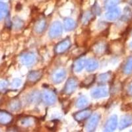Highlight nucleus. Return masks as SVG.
<instances>
[{
	"mask_svg": "<svg viewBox=\"0 0 132 132\" xmlns=\"http://www.w3.org/2000/svg\"><path fill=\"white\" fill-rule=\"evenodd\" d=\"M118 120L116 116H112L108 120L105 126L106 131H111L115 130V129L117 127Z\"/></svg>",
	"mask_w": 132,
	"mask_h": 132,
	"instance_id": "f257e3e1",
	"label": "nucleus"
},
{
	"mask_svg": "<svg viewBox=\"0 0 132 132\" xmlns=\"http://www.w3.org/2000/svg\"><path fill=\"white\" fill-rule=\"evenodd\" d=\"M120 10L119 8L117 7H113L110 9V11L106 15V18L109 20H113L116 19L117 18H118V16H120Z\"/></svg>",
	"mask_w": 132,
	"mask_h": 132,
	"instance_id": "f03ea898",
	"label": "nucleus"
},
{
	"mask_svg": "<svg viewBox=\"0 0 132 132\" xmlns=\"http://www.w3.org/2000/svg\"><path fill=\"white\" fill-rule=\"evenodd\" d=\"M12 120V116L9 113L5 111L0 110V123L1 124H7L10 123Z\"/></svg>",
	"mask_w": 132,
	"mask_h": 132,
	"instance_id": "7ed1b4c3",
	"label": "nucleus"
},
{
	"mask_svg": "<svg viewBox=\"0 0 132 132\" xmlns=\"http://www.w3.org/2000/svg\"><path fill=\"white\" fill-rule=\"evenodd\" d=\"M132 124V116H124L121 118L120 123V129H123Z\"/></svg>",
	"mask_w": 132,
	"mask_h": 132,
	"instance_id": "20e7f679",
	"label": "nucleus"
},
{
	"mask_svg": "<svg viewBox=\"0 0 132 132\" xmlns=\"http://www.w3.org/2000/svg\"><path fill=\"white\" fill-rule=\"evenodd\" d=\"M62 32V26L59 23H54L52 27V29L50 30V36L52 37H56L60 35V34Z\"/></svg>",
	"mask_w": 132,
	"mask_h": 132,
	"instance_id": "39448f33",
	"label": "nucleus"
},
{
	"mask_svg": "<svg viewBox=\"0 0 132 132\" xmlns=\"http://www.w3.org/2000/svg\"><path fill=\"white\" fill-rule=\"evenodd\" d=\"M92 95L95 98L103 97V96H106L108 95V91H107L106 89H104V88L97 89L93 91Z\"/></svg>",
	"mask_w": 132,
	"mask_h": 132,
	"instance_id": "423d86ee",
	"label": "nucleus"
},
{
	"mask_svg": "<svg viewBox=\"0 0 132 132\" xmlns=\"http://www.w3.org/2000/svg\"><path fill=\"white\" fill-rule=\"evenodd\" d=\"M76 81L74 79H71L68 81V83L66 84V87H65V91L66 93L68 92V93H71L76 88Z\"/></svg>",
	"mask_w": 132,
	"mask_h": 132,
	"instance_id": "0eeeda50",
	"label": "nucleus"
},
{
	"mask_svg": "<svg viewBox=\"0 0 132 132\" xmlns=\"http://www.w3.org/2000/svg\"><path fill=\"white\" fill-rule=\"evenodd\" d=\"M8 13V7L7 4L0 2V20L6 16Z\"/></svg>",
	"mask_w": 132,
	"mask_h": 132,
	"instance_id": "6e6552de",
	"label": "nucleus"
},
{
	"mask_svg": "<svg viewBox=\"0 0 132 132\" xmlns=\"http://www.w3.org/2000/svg\"><path fill=\"white\" fill-rule=\"evenodd\" d=\"M98 122V117L97 116L95 115L94 116H93L91 120L89 121V123L87 126V128H89V130H94L95 128H96Z\"/></svg>",
	"mask_w": 132,
	"mask_h": 132,
	"instance_id": "1a4fd4ad",
	"label": "nucleus"
},
{
	"mask_svg": "<svg viewBox=\"0 0 132 132\" xmlns=\"http://www.w3.org/2000/svg\"><path fill=\"white\" fill-rule=\"evenodd\" d=\"M123 71L126 74L129 75L132 73V57H130L126 62L123 68Z\"/></svg>",
	"mask_w": 132,
	"mask_h": 132,
	"instance_id": "9d476101",
	"label": "nucleus"
},
{
	"mask_svg": "<svg viewBox=\"0 0 132 132\" xmlns=\"http://www.w3.org/2000/svg\"><path fill=\"white\" fill-rule=\"evenodd\" d=\"M69 46V42L68 40H65L58 44L57 46V51L59 52H63L65 51V50L68 49Z\"/></svg>",
	"mask_w": 132,
	"mask_h": 132,
	"instance_id": "9b49d317",
	"label": "nucleus"
},
{
	"mask_svg": "<svg viewBox=\"0 0 132 132\" xmlns=\"http://www.w3.org/2000/svg\"><path fill=\"white\" fill-rule=\"evenodd\" d=\"M65 78V72L63 71H60V72H57L54 75V81L55 82H60L63 81Z\"/></svg>",
	"mask_w": 132,
	"mask_h": 132,
	"instance_id": "f8f14e48",
	"label": "nucleus"
},
{
	"mask_svg": "<svg viewBox=\"0 0 132 132\" xmlns=\"http://www.w3.org/2000/svg\"><path fill=\"white\" fill-rule=\"evenodd\" d=\"M44 100L50 104H52V102L55 101V96L50 92H46L44 93Z\"/></svg>",
	"mask_w": 132,
	"mask_h": 132,
	"instance_id": "ddd939ff",
	"label": "nucleus"
},
{
	"mask_svg": "<svg viewBox=\"0 0 132 132\" xmlns=\"http://www.w3.org/2000/svg\"><path fill=\"white\" fill-rule=\"evenodd\" d=\"M96 68H97V62H96L95 60H89V61L87 62V70H89V71L95 70Z\"/></svg>",
	"mask_w": 132,
	"mask_h": 132,
	"instance_id": "4468645a",
	"label": "nucleus"
},
{
	"mask_svg": "<svg viewBox=\"0 0 132 132\" xmlns=\"http://www.w3.org/2000/svg\"><path fill=\"white\" fill-rule=\"evenodd\" d=\"M120 2V0H108L106 2V7L107 8L111 9V8L114 7L118 5Z\"/></svg>",
	"mask_w": 132,
	"mask_h": 132,
	"instance_id": "2eb2a0df",
	"label": "nucleus"
},
{
	"mask_svg": "<svg viewBox=\"0 0 132 132\" xmlns=\"http://www.w3.org/2000/svg\"><path fill=\"white\" fill-rule=\"evenodd\" d=\"M65 27L66 28V30H71L75 27V23L71 19L66 20L65 21Z\"/></svg>",
	"mask_w": 132,
	"mask_h": 132,
	"instance_id": "dca6fc26",
	"label": "nucleus"
},
{
	"mask_svg": "<svg viewBox=\"0 0 132 132\" xmlns=\"http://www.w3.org/2000/svg\"><path fill=\"white\" fill-rule=\"evenodd\" d=\"M33 60H34V56L30 54H27L23 57L22 60H23V63H31L33 62Z\"/></svg>",
	"mask_w": 132,
	"mask_h": 132,
	"instance_id": "f3484780",
	"label": "nucleus"
},
{
	"mask_svg": "<svg viewBox=\"0 0 132 132\" xmlns=\"http://www.w3.org/2000/svg\"><path fill=\"white\" fill-rule=\"evenodd\" d=\"M89 115H90V112L88 111V110H84L82 112H80L77 114L78 119H77V120H84L85 118L88 117Z\"/></svg>",
	"mask_w": 132,
	"mask_h": 132,
	"instance_id": "a211bd4d",
	"label": "nucleus"
},
{
	"mask_svg": "<svg viewBox=\"0 0 132 132\" xmlns=\"http://www.w3.org/2000/svg\"><path fill=\"white\" fill-rule=\"evenodd\" d=\"M87 99L85 98L84 97L82 98L81 97V98H79L77 102V106L79 107V108H81V107H85V106H87Z\"/></svg>",
	"mask_w": 132,
	"mask_h": 132,
	"instance_id": "6ab92c4d",
	"label": "nucleus"
},
{
	"mask_svg": "<svg viewBox=\"0 0 132 132\" xmlns=\"http://www.w3.org/2000/svg\"><path fill=\"white\" fill-rule=\"evenodd\" d=\"M84 65H85L84 60H79V61H77V62L75 65V70H76L77 71H79L81 70Z\"/></svg>",
	"mask_w": 132,
	"mask_h": 132,
	"instance_id": "aec40b11",
	"label": "nucleus"
},
{
	"mask_svg": "<svg viewBox=\"0 0 132 132\" xmlns=\"http://www.w3.org/2000/svg\"><path fill=\"white\" fill-rule=\"evenodd\" d=\"M101 78L102 79V81H105L106 80L108 79V78H109V75H108V74H104V75H101Z\"/></svg>",
	"mask_w": 132,
	"mask_h": 132,
	"instance_id": "412c9836",
	"label": "nucleus"
},
{
	"mask_svg": "<svg viewBox=\"0 0 132 132\" xmlns=\"http://www.w3.org/2000/svg\"><path fill=\"white\" fill-rule=\"evenodd\" d=\"M128 92L130 93L131 95H132V82H131V84L129 85V88H128Z\"/></svg>",
	"mask_w": 132,
	"mask_h": 132,
	"instance_id": "4be33fe9",
	"label": "nucleus"
},
{
	"mask_svg": "<svg viewBox=\"0 0 132 132\" xmlns=\"http://www.w3.org/2000/svg\"><path fill=\"white\" fill-rule=\"evenodd\" d=\"M5 85H6V83L5 82H2V83H0V89H4Z\"/></svg>",
	"mask_w": 132,
	"mask_h": 132,
	"instance_id": "5701e85b",
	"label": "nucleus"
},
{
	"mask_svg": "<svg viewBox=\"0 0 132 132\" xmlns=\"http://www.w3.org/2000/svg\"><path fill=\"white\" fill-rule=\"evenodd\" d=\"M129 46H130V48L132 49V42H131L130 43V44H129Z\"/></svg>",
	"mask_w": 132,
	"mask_h": 132,
	"instance_id": "b1692460",
	"label": "nucleus"
}]
</instances>
